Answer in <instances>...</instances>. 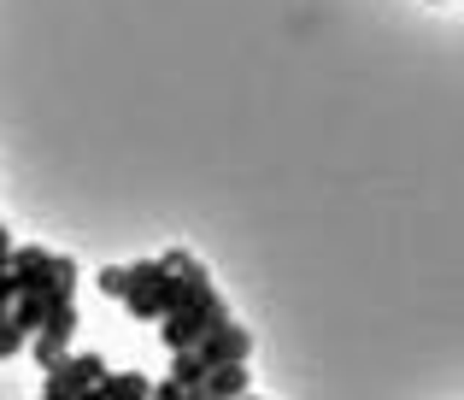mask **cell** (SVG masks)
<instances>
[{"instance_id":"obj_11","label":"cell","mask_w":464,"mask_h":400,"mask_svg":"<svg viewBox=\"0 0 464 400\" xmlns=\"http://www.w3.org/2000/svg\"><path fill=\"white\" fill-rule=\"evenodd\" d=\"M94 283H101V295L106 300H124V288H130V277H124V265H106L101 277H94Z\"/></svg>"},{"instance_id":"obj_4","label":"cell","mask_w":464,"mask_h":400,"mask_svg":"<svg viewBox=\"0 0 464 400\" xmlns=\"http://www.w3.org/2000/svg\"><path fill=\"white\" fill-rule=\"evenodd\" d=\"M188 354L200 359L206 371H218V366H241V359L253 354V330H241V324L229 318V324H218L212 336H200V342H194Z\"/></svg>"},{"instance_id":"obj_8","label":"cell","mask_w":464,"mask_h":400,"mask_svg":"<svg viewBox=\"0 0 464 400\" xmlns=\"http://www.w3.org/2000/svg\"><path fill=\"white\" fill-rule=\"evenodd\" d=\"M94 389H101V400H148V389H153V383L141 377V371H118V377L106 371V377L94 383Z\"/></svg>"},{"instance_id":"obj_1","label":"cell","mask_w":464,"mask_h":400,"mask_svg":"<svg viewBox=\"0 0 464 400\" xmlns=\"http://www.w3.org/2000/svg\"><path fill=\"white\" fill-rule=\"evenodd\" d=\"M218 324H229L224 295L212 288V277H194V283L182 288V307L170 312V318H159V342H165L170 354H182V347H194L200 336H212Z\"/></svg>"},{"instance_id":"obj_13","label":"cell","mask_w":464,"mask_h":400,"mask_svg":"<svg viewBox=\"0 0 464 400\" xmlns=\"http://www.w3.org/2000/svg\"><path fill=\"white\" fill-rule=\"evenodd\" d=\"M71 400H101V389H82V395H71Z\"/></svg>"},{"instance_id":"obj_12","label":"cell","mask_w":464,"mask_h":400,"mask_svg":"<svg viewBox=\"0 0 464 400\" xmlns=\"http://www.w3.org/2000/svg\"><path fill=\"white\" fill-rule=\"evenodd\" d=\"M12 248H18V241H12V229H6V224H0V259H6V253H12Z\"/></svg>"},{"instance_id":"obj_6","label":"cell","mask_w":464,"mask_h":400,"mask_svg":"<svg viewBox=\"0 0 464 400\" xmlns=\"http://www.w3.org/2000/svg\"><path fill=\"white\" fill-rule=\"evenodd\" d=\"M59 300H77V288H24V295L18 300H12V324H18V336H24V342H30V336L35 330H42V324H47V312H53L59 307Z\"/></svg>"},{"instance_id":"obj_10","label":"cell","mask_w":464,"mask_h":400,"mask_svg":"<svg viewBox=\"0 0 464 400\" xmlns=\"http://www.w3.org/2000/svg\"><path fill=\"white\" fill-rule=\"evenodd\" d=\"M24 354V336H18V324H12V312L0 307V359H18Z\"/></svg>"},{"instance_id":"obj_7","label":"cell","mask_w":464,"mask_h":400,"mask_svg":"<svg viewBox=\"0 0 464 400\" xmlns=\"http://www.w3.org/2000/svg\"><path fill=\"white\" fill-rule=\"evenodd\" d=\"M200 395H206V400H241V395H253V371H247V359H241V366H218V371H206V377H200Z\"/></svg>"},{"instance_id":"obj_9","label":"cell","mask_w":464,"mask_h":400,"mask_svg":"<svg viewBox=\"0 0 464 400\" xmlns=\"http://www.w3.org/2000/svg\"><path fill=\"white\" fill-rule=\"evenodd\" d=\"M200 377H206V366L188 354V347H182V354H170V383H177V389H200Z\"/></svg>"},{"instance_id":"obj_5","label":"cell","mask_w":464,"mask_h":400,"mask_svg":"<svg viewBox=\"0 0 464 400\" xmlns=\"http://www.w3.org/2000/svg\"><path fill=\"white\" fill-rule=\"evenodd\" d=\"M71 330H77V300H59V307L47 312V324L24 347L35 354V366H59V359H65V347H71Z\"/></svg>"},{"instance_id":"obj_14","label":"cell","mask_w":464,"mask_h":400,"mask_svg":"<svg viewBox=\"0 0 464 400\" xmlns=\"http://www.w3.org/2000/svg\"><path fill=\"white\" fill-rule=\"evenodd\" d=\"M241 400H259V395H241Z\"/></svg>"},{"instance_id":"obj_3","label":"cell","mask_w":464,"mask_h":400,"mask_svg":"<svg viewBox=\"0 0 464 400\" xmlns=\"http://www.w3.org/2000/svg\"><path fill=\"white\" fill-rule=\"evenodd\" d=\"M106 377V359L101 354H65L59 366H47V383H42V400H71L82 389H94V383Z\"/></svg>"},{"instance_id":"obj_2","label":"cell","mask_w":464,"mask_h":400,"mask_svg":"<svg viewBox=\"0 0 464 400\" xmlns=\"http://www.w3.org/2000/svg\"><path fill=\"white\" fill-rule=\"evenodd\" d=\"M6 271H12V283H18V295H24V288H77V265H71V253L12 248Z\"/></svg>"}]
</instances>
